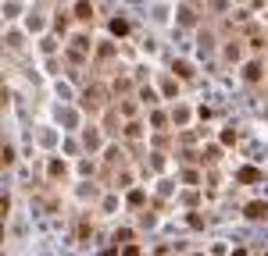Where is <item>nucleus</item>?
Masks as SVG:
<instances>
[{
  "mask_svg": "<svg viewBox=\"0 0 268 256\" xmlns=\"http://www.w3.org/2000/svg\"><path fill=\"white\" fill-rule=\"evenodd\" d=\"M83 110H86V114L107 110V85H104V82H93L90 89L83 93Z\"/></svg>",
  "mask_w": 268,
  "mask_h": 256,
  "instance_id": "1",
  "label": "nucleus"
},
{
  "mask_svg": "<svg viewBox=\"0 0 268 256\" xmlns=\"http://www.w3.org/2000/svg\"><path fill=\"white\" fill-rule=\"evenodd\" d=\"M125 114L118 110V107H107V114H104V132L107 136H114V132H122V128H125V121H122Z\"/></svg>",
  "mask_w": 268,
  "mask_h": 256,
  "instance_id": "2",
  "label": "nucleus"
},
{
  "mask_svg": "<svg viewBox=\"0 0 268 256\" xmlns=\"http://www.w3.org/2000/svg\"><path fill=\"white\" fill-rule=\"evenodd\" d=\"M222 61H225V64H240V61H243V47H240V39H225V47H222Z\"/></svg>",
  "mask_w": 268,
  "mask_h": 256,
  "instance_id": "3",
  "label": "nucleus"
},
{
  "mask_svg": "<svg viewBox=\"0 0 268 256\" xmlns=\"http://www.w3.org/2000/svg\"><path fill=\"white\" fill-rule=\"evenodd\" d=\"M111 167H125V153H122L118 146H111V150L104 153V178H111Z\"/></svg>",
  "mask_w": 268,
  "mask_h": 256,
  "instance_id": "4",
  "label": "nucleus"
},
{
  "mask_svg": "<svg viewBox=\"0 0 268 256\" xmlns=\"http://www.w3.org/2000/svg\"><path fill=\"white\" fill-rule=\"evenodd\" d=\"M261 78H264V61H257V57H254V61H247V64H243V82L257 85Z\"/></svg>",
  "mask_w": 268,
  "mask_h": 256,
  "instance_id": "5",
  "label": "nucleus"
},
{
  "mask_svg": "<svg viewBox=\"0 0 268 256\" xmlns=\"http://www.w3.org/2000/svg\"><path fill=\"white\" fill-rule=\"evenodd\" d=\"M243 217L247 221H268V203H247L243 206Z\"/></svg>",
  "mask_w": 268,
  "mask_h": 256,
  "instance_id": "6",
  "label": "nucleus"
},
{
  "mask_svg": "<svg viewBox=\"0 0 268 256\" xmlns=\"http://www.w3.org/2000/svg\"><path fill=\"white\" fill-rule=\"evenodd\" d=\"M72 15H75V22H83V25H93V4H90V0H79Z\"/></svg>",
  "mask_w": 268,
  "mask_h": 256,
  "instance_id": "7",
  "label": "nucleus"
},
{
  "mask_svg": "<svg viewBox=\"0 0 268 256\" xmlns=\"http://www.w3.org/2000/svg\"><path fill=\"white\" fill-rule=\"evenodd\" d=\"M257 178H261L257 167H240V171H236V182H243V185H254Z\"/></svg>",
  "mask_w": 268,
  "mask_h": 256,
  "instance_id": "8",
  "label": "nucleus"
},
{
  "mask_svg": "<svg viewBox=\"0 0 268 256\" xmlns=\"http://www.w3.org/2000/svg\"><path fill=\"white\" fill-rule=\"evenodd\" d=\"M172 71H175V78H182V82H193V68H189V61H175Z\"/></svg>",
  "mask_w": 268,
  "mask_h": 256,
  "instance_id": "9",
  "label": "nucleus"
},
{
  "mask_svg": "<svg viewBox=\"0 0 268 256\" xmlns=\"http://www.w3.org/2000/svg\"><path fill=\"white\" fill-rule=\"evenodd\" d=\"M218 160H222V150H218V146H208V150L200 153V164H208V167H215Z\"/></svg>",
  "mask_w": 268,
  "mask_h": 256,
  "instance_id": "10",
  "label": "nucleus"
},
{
  "mask_svg": "<svg viewBox=\"0 0 268 256\" xmlns=\"http://www.w3.org/2000/svg\"><path fill=\"white\" fill-rule=\"evenodd\" d=\"M122 136H125V139H140V136H143V124L129 117V121H125V128H122Z\"/></svg>",
  "mask_w": 268,
  "mask_h": 256,
  "instance_id": "11",
  "label": "nucleus"
},
{
  "mask_svg": "<svg viewBox=\"0 0 268 256\" xmlns=\"http://www.w3.org/2000/svg\"><path fill=\"white\" fill-rule=\"evenodd\" d=\"M47 175H50V182L64 178V160H50V164H47Z\"/></svg>",
  "mask_w": 268,
  "mask_h": 256,
  "instance_id": "12",
  "label": "nucleus"
},
{
  "mask_svg": "<svg viewBox=\"0 0 268 256\" xmlns=\"http://www.w3.org/2000/svg\"><path fill=\"white\" fill-rule=\"evenodd\" d=\"M83 143H86V150H97V146H100V132H97V128H86Z\"/></svg>",
  "mask_w": 268,
  "mask_h": 256,
  "instance_id": "13",
  "label": "nucleus"
},
{
  "mask_svg": "<svg viewBox=\"0 0 268 256\" xmlns=\"http://www.w3.org/2000/svg\"><path fill=\"white\" fill-rule=\"evenodd\" d=\"M72 43H75V47H79V50H86V54H93V36H86V32H79V36H75Z\"/></svg>",
  "mask_w": 268,
  "mask_h": 256,
  "instance_id": "14",
  "label": "nucleus"
},
{
  "mask_svg": "<svg viewBox=\"0 0 268 256\" xmlns=\"http://www.w3.org/2000/svg\"><path fill=\"white\" fill-rule=\"evenodd\" d=\"M172 121H175V124L182 128V124L189 121V107H182V103H175V110H172Z\"/></svg>",
  "mask_w": 268,
  "mask_h": 256,
  "instance_id": "15",
  "label": "nucleus"
},
{
  "mask_svg": "<svg viewBox=\"0 0 268 256\" xmlns=\"http://www.w3.org/2000/svg\"><path fill=\"white\" fill-rule=\"evenodd\" d=\"M165 124H168V114H165V110H154V114H150V128H158V132H161Z\"/></svg>",
  "mask_w": 268,
  "mask_h": 256,
  "instance_id": "16",
  "label": "nucleus"
},
{
  "mask_svg": "<svg viewBox=\"0 0 268 256\" xmlns=\"http://www.w3.org/2000/svg\"><path fill=\"white\" fill-rule=\"evenodd\" d=\"M179 22H182V25H193V22H197V11H193V8H179Z\"/></svg>",
  "mask_w": 268,
  "mask_h": 256,
  "instance_id": "17",
  "label": "nucleus"
},
{
  "mask_svg": "<svg viewBox=\"0 0 268 256\" xmlns=\"http://www.w3.org/2000/svg\"><path fill=\"white\" fill-rule=\"evenodd\" d=\"M4 43H8V50H22V47H25V43H22V32H8Z\"/></svg>",
  "mask_w": 268,
  "mask_h": 256,
  "instance_id": "18",
  "label": "nucleus"
},
{
  "mask_svg": "<svg viewBox=\"0 0 268 256\" xmlns=\"http://www.w3.org/2000/svg\"><path fill=\"white\" fill-rule=\"evenodd\" d=\"M140 103H147V107H158V93H154V89H140Z\"/></svg>",
  "mask_w": 268,
  "mask_h": 256,
  "instance_id": "19",
  "label": "nucleus"
},
{
  "mask_svg": "<svg viewBox=\"0 0 268 256\" xmlns=\"http://www.w3.org/2000/svg\"><path fill=\"white\" fill-rule=\"evenodd\" d=\"M86 235H93V224H90V221L83 217V221H79V228H75V238H79V242H83Z\"/></svg>",
  "mask_w": 268,
  "mask_h": 256,
  "instance_id": "20",
  "label": "nucleus"
},
{
  "mask_svg": "<svg viewBox=\"0 0 268 256\" xmlns=\"http://www.w3.org/2000/svg\"><path fill=\"white\" fill-rule=\"evenodd\" d=\"M236 139H240L236 128H225V132H222V146H236Z\"/></svg>",
  "mask_w": 268,
  "mask_h": 256,
  "instance_id": "21",
  "label": "nucleus"
},
{
  "mask_svg": "<svg viewBox=\"0 0 268 256\" xmlns=\"http://www.w3.org/2000/svg\"><path fill=\"white\" fill-rule=\"evenodd\" d=\"M143 203H147V192L143 189H132L129 192V206H143Z\"/></svg>",
  "mask_w": 268,
  "mask_h": 256,
  "instance_id": "22",
  "label": "nucleus"
},
{
  "mask_svg": "<svg viewBox=\"0 0 268 256\" xmlns=\"http://www.w3.org/2000/svg\"><path fill=\"white\" fill-rule=\"evenodd\" d=\"M111 32H114V36H125V32H129V22H125V18H114V22H111Z\"/></svg>",
  "mask_w": 268,
  "mask_h": 256,
  "instance_id": "23",
  "label": "nucleus"
},
{
  "mask_svg": "<svg viewBox=\"0 0 268 256\" xmlns=\"http://www.w3.org/2000/svg\"><path fill=\"white\" fill-rule=\"evenodd\" d=\"M161 89H165V96H179V82H175V75H172V78H165Z\"/></svg>",
  "mask_w": 268,
  "mask_h": 256,
  "instance_id": "24",
  "label": "nucleus"
},
{
  "mask_svg": "<svg viewBox=\"0 0 268 256\" xmlns=\"http://www.w3.org/2000/svg\"><path fill=\"white\" fill-rule=\"evenodd\" d=\"M129 238H132V231H129V228H122V231H114V249H122V245H125Z\"/></svg>",
  "mask_w": 268,
  "mask_h": 256,
  "instance_id": "25",
  "label": "nucleus"
},
{
  "mask_svg": "<svg viewBox=\"0 0 268 256\" xmlns=\"http://www.w3.org/2000/svg\"><path fill=\"white\" fill-rule=\"evenodd\" d=\"M0 164H4V167L15 164V146H4V153H0Z\"/></svg>",
  "mask_w": 268,
  "mask_h": 256,
  "instance_id": "26",
  "label": "nucleus"
},
{
  "mask_svg": "<svg viewBox=\"0 0 268 256\" xmlns=\"http://www.w3.org/2000/svg\"><path fill=\"white\" fill-rule=\"evenodd\" d=\"M54 29H57V32H68V15H64V11L54 18Z\"/></svg>",
  "mask_w": 268,
  "mask_h": 256,
  "instance_id": "27",
  "label": "nucleus"
},
{
  "mask_svg": "<svg viewBox=\"0 0 268 256\" xmlns=\"http://www.w3.org/2000/svg\"><path fill=\"white\" fill-rule=\"evenodd\" d=\"M118 110H122L125 117H132V114H136V103H132V100H122V103H118Z\"/></svg>",
  "mask_w": 268,
  "mask_h": 256,
  "instance_id": "28",
  "label": "nucleus"
},
{
  "mask_svg": "<svg viewBox=\"0 0 268 256\" xmlns=\"http://www.w3.org/2000/svg\"><path fill=\"white\" fill-rule=\"evenodd\" d=\"M215 47V36L211 32H200V50H211Z\"/></svg>",
  "mask_w": 268,
  "mask_h": 256,
  "instance_id": "29",
  "label": "nucleus"
},
{
  "mask_svg": "<svg viewBox=\"0 0 268 256\" xmlns=\"http://www.w3.org/2000/svg\"><path fill=\"white\" fill-rule=\"evenodd\" d=\"M225 4H229V0H211L208 11H211V15H218V11H225Z\"/></svg>",
  "mask_w": 268,
  "mask_h": 256,
  "instance_id": "30",
  "label": "nucleus"
},
{
  "mask_svg": "<svg viewBox=\"0 0 268 256\" xmlns=\"http://www.w3.org/2000/svg\"><path fill=\"white\" fill-rule=\"evenodd\" d=\"M150 157H154V160H150V167H154V171L165 167V153H150Z\"/></svg>",
  "mask_w": 268,
  "mask_h": 256,
  "instance_id": "31",
  "label": "nucleus"
},
{
  "mask_svg": "<svg viewBox=\"0 0 268 256\" xmlns=\"http://www.w3.org/2000/svg\"><path fill=\"white\" fill-rule=\"evenodd\" d=\"M97 57H100V61H107V57H114V47H97Z\"/></svg>",
  "mask_w": 268,
  "mask_h": 256,
  "instance_id": "32",
  "label": "nucleus"
},
{
  "mask_svg": "<svg viewBox=\"0 0 268 256\" xmlns=\"http://www.w3.org/2000/svg\"><path fill=\"white\" fill-rule=\"evenodd\" d=\"M0 213H4V217H11V199H8V196L0 199Z\"/></svg>",
  "mask_w": 268,
  "mask_h": 256,
  "instance_id": "33",
  "label": "nucleus"
}]
</instances>
